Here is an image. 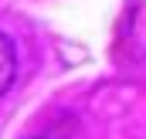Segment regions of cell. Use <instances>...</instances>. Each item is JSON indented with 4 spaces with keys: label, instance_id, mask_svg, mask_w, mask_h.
Here are the masks:
<instances>
[{
    "label": "cell",
    "instance_id": "1",
    "mask_svg": "<svg viewBox=\"0 0 146 139\" xmlns=\"http://www.w3.org/2000/svg\"><path fill=\"white\" fill-rule=\"evenodd\" d=\"M14 75H17V54H14V44H10L7 34H0V95L14 85Z\"/></svg>",
    "mask_w": 146,
    "mask_h": 139
}]
</instances>
